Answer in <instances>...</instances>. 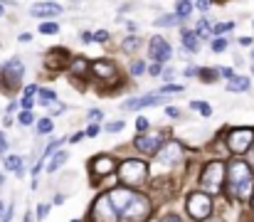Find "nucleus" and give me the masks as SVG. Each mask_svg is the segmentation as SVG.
Listing matches in <instances>:
<instances>
[{
  "instance_id": "nucleus-1",
  "label": "nucleus",
  "mask_w": 254,
  "mask_h": 222,
  "mask_svg": "<svg viewBox=\"0 0 254 222\" xmlns=\"http://www.w3.org/2000/svg\"><path fill=\"white\" fill-rule=\"evenodd\" d=\"M227 185L230 193L235 198H252L254 195V178H252V168L245 160H232L227 168Z\"/></svg>"
},
{
  "instance_id": "nucleus-2",
  "label": "nucleus",
  "mask_w": 254,
  "mask_h": 222,
  "mask_svg": "<svg viewBox=\"0 0 254 222\" xmlns=\"http://www.w3.org/2000/svg\"><path fill=\"white\" fill-rule=\"evenodd\" d=\"M227 180V165L220 163V160H210L205 168H202V178H200V185L207 195H217L222 190V183Z\"/></svg>"
},
{
  "instance_id": "nucleus-3",
  "label": "nucleus",
  "mask_w": 254,
  "mask_h": 222,
  "mask_svg": "<svg viewBox=\"0 0 254 222\" xmlns=\"http://www.w3.org/2000/svg\"><path fill=\"white\" fill-rule=\"evenodd\" d=\"M119 178L126 188H136V185H143L146 178H148V165L138 158H128L119 165Z\"/></svg>"
},
{
  "instance_id": "nucleus-4",
  "label": "nucleus",
  "mask_w": 254,
  "mask_h": 222,
  "mask_svg": "<svg viewBox=\"0 0 254 222\" xmlns=\"http://www.w3.org/2000/svg\"><path fill=\"white\" fill-rule=\"evenodd\" d=\"M185 208H188V215L195 218L197 222L212 218V198L207 193H190Z\"/></svg>"
},
{
  "instance_id": "nucleus-5",
  "label": "nucleus",
  "mask_w": 254,
  "mask_h": 222,
  "mask_svg": "<svg viewBox=\"0 0 254 222\" xmlns=\"http://www.w3.org/2000/svg\"><path fill=\"white\" fill-rule=\"evenodd\" d=\"M151 215V200L146 195H136V200L121 213V222H143Z\"/></svg>"
},
{
  "instance_id": "nucleus-6",
  "label": "nucleus",
  "mask_w": 254,
  "mask_h": 222,
  "mask_svg": "<svg viewBox=\"0 0 254 222\" xmlns=\"http://www.w3.org/2000/svg\"><path fill=\"white\" fill-rule=\"evenodd\" d=\"M252 146H254V131L252 129H235V131H230V136H227V148H230L235 155L247 153Z\"/></svg>"
},
{
  "instance_id": "nucleus-7",
  "label": "nucleus",
  "mask_w": 254,
  "mask_h": 222,
  "mask_svg": "<svg viewBox=\"0 0 254 222\" xmlns=\"http://www.w3.org/2000/svg\"><path fill=\"white\" fill-rule=\"evenodd\" d=\"M91 220L94 222H116V208L109 195H99L91 205Z\"/></svg>"
},
{
  "instance_id": "nucleus-8",
  "label": "nucleus",
  "mask_w": 254,
  "mask_h": 222,
  "mask_svg": "<svg viewBox=\"0 0 254 222\" xmlns=\"http://www.w3.org/2000/svg\"><path fill=\"white\" fill-rule=\"evenodd\" d=\"M163 146H166L163 134H143V136L136 139V148L146 155H156L158 150H163Z\"/></svg>"
},
{
  "instance_id": "nucleus-9",
  "label": "nucleus",
  "mask_w": 254,
  "mask_h": 222,
  "mask_svg": "<svg viewBox=\"0 0 254 222\" xmlns=\"http://www.w3.org/2000/svg\"><path fill=\"white\" fill-rule=\"evenodd\" d=\"M25 74V65L17 60V57H12V60H7L5 65H2V79L7 81V89H15L17 84H20V76Z\"/></svg>"
},
{
  "instance_id": "nucleus-10",
  "label": "nucleus",
  "mask_w": 254,
  "mask_h": 222,
  "mask_svg": "<svg viewBox=\"0 0 254 222\" xmlns=\"http://www.w3.org/2000/svg\"><path fill=\"white\" fill-rule=\"evenodd\" d=\"M116 170V160L111 155H94L91 163H89V173L91 175H111Z\"/></svg>"
},
{
  "instance_id": "nucleus-11",
  "label": "nucleus",
  "mask_w": 254,
  "mask_h": 222,
  "mask_svg": "<svg viewBox=\"0 0 254 222\" xmlns=\"http://www.w3.org/2000/svg\"><path fill=\"white\" fill-rule=\"evenodd\" d=\"M148 57H153L156 62H168L173 57L170 42L163 37H151V47H148Z\"/></svg>"
},
{
  "instance_id": "nucleus-12",
  "label": "nucleus",
  "mask_w": 254,
  "mask_h": 222,
  "mask_svg": "<svg viewBox=\"0 0 254 222\" xmlns=\"http://www.w3.org/2000/svg\"><path fill=\"white\" fill-rule=\"evenodd\" d=\"M67 62H69V52L64 50V47H55V50H50L47 52V57H45V67L47 70H64L67 67Z\"/></svg>"
},
{
  "instance_id": "nucleus-13",
  "label": "nucleus",
  "mask_w": 254,
  "mask_h": 222,
  "mask_svg": "<svg viewBox=\"0 0 254 222\" xmlns=\"http://www.w3.org/2000/svg\"><path fill=\"white\" fill-rule=\"evenodd\" d=\"M136 195H138V193H131L128 188H114V190L109 193V198H111V203H114V208H116L119 213H124V210L136 200Z\"/></svg>"
},
{
  "instance_id": "nucleus-14",
  "label": "nucleus",
  "mask_w": 254,
  "mask_h": 222,
  "mask_svg": "<svg viewBox=\"0 0 254 222\" xmlns=\"http://www.w3.org/2000/svg\"><path fill=\"white\" fill-rule=\"evenodd\" d=\"M168 96L166 94H146V96H138V99H128V101H124L121 106L124 109H143V106H156V104H161V101H166Z\"/></svg>"
},
{
  "instance_id": "nucleus-15",
  "label": "nucleus",
  "mask_w": 254,
  "mask_h": 222,
  "mask_svg": "<svg viewBox=\"0 0 254 222\" xmlns=\"http://www.w3.org/2000/svg\"><path fill=\"white\" fill-rule=\"evenodd\" d=\"M91 70H94V74L99 76V79H116L119 76V70H116V65L114 62H109V60H99V62H94L91 65Z\"/></svg>"
},
{
  "instance_id": "nucleus-16",
  "label": "nucleus",
  "mask_w": 254,
  "mask_h": 222,
  "mask_svg": "<svg viewBox=\"0 0 254 222\" xmlns=\"http://www.w3.org/2000/svg\"><path fill=\"white\" fill-rule=\"evenodd\" d=\"M163 163H175V160H180L183 158V146L178 144V141H168L163 150H161V155H158Z\"/></svg>"
},
{
  "instance_id": "nucleus-17",
  "label": "nucleus",
  "mask_w": 254,
  "mask_h": 222,
  "mask_svg": "<svg viewBox=\"0 0 254 222\" xmlns=\"http://www.w3.org/2000/svg\"><path fill=\"white\" fill-rule=\"evenodd\" d=\"M62 7L57 2H37L32 7V17H45V15H57Z\"/></svg>"
},
{
  "instance_id": "nucleus-18",
  "label": "nucleus",
  "mask_w": 254,
  "mask_h": 222,
  "mask_svg": "<svg viewBox=\"0 0 254 222\" xmlns=\"http://www.w3.org/2000/svg\"><path fill=\"white\" fill-rule=\"evenodd\" d=\"M180 42H183V47H185V50H190V52H197V47H200V42H197V32H190V30H185V32H183Z\"/></svg>"
},
{
  "instance_id": "nucleus-19",
  "label": "nucleus",
  "mask_w": 254,
  "mask_h": 222,
  "mask_svg": "<svg viewBox=\"0 0 254 222\" xmlns=\"http://www.w3.org/2000/svg\"><path fill=\"white\" fill-rule=\"evenodd\" d=\"M2 163H5L7 170H15V173L22 175V160H20V155H2Z\"/></svg>"
},
{
  "instance_id": "nucleus-20",
  "label": "nucleus",
  "mask_w": 254,
  "mask_h": 222,
  "mask_svg": "<svg viewBox=\"0 0 254 222\" xmlns=\"http://www.w3.org/2000/svg\"><path fill=\"white\" fill-rule=\"evenodd\" d=\"M227 89H230V91H247V89H250V79H247V76H235V79L227 84Z\"/></svg>"
},
{
  "instance_id": "nucleus-21",
  "label": "nucleus",
  "mask_w": 254,
  "mask_h": 222,
  "mask_svg": "<svg viewBox=\"0 0 254 222\" xmlns=\"http://www.w3.org/2000/svg\"><path fill=\"white\" fill-rule=\"evenodd\" d=\"M190 10H192V2H188V0H180V2L175 5V15H178L180 20H185V17L190 15Z\"/></svg>"
},
{
  "instance_id": "nucleus-22",
  "label": "nucleus",
  "mask_w": 254,
  "mask_h": 222,
  "mask_svg": "<svg viewBox=\"0 0 254 222\" xmlns=\"http://www.w3.org/2000/svg\"><path fill=\"white\" fill-rule=\"evenodd\" d=\"M86 70H89V62H86L84 57H74V60H72V72L77 74V76L84 74Z\"/></svg>"
},
{
  "instance_id": "nucleus-23",
  "label": "nucleus",
  "mask_w": 254,
  "mask_h": 222,
  "mask_svg": "<svg viewBox=\"0 0 254 222\" xmlns=\"http://www.w3.org/2000/svg\"><path fill=\"white\" fill-rule=\"evenodd\" d=\"M138 45H141V37L131 35V37H126V40H124V52H136V50H138Z\"/></svg>"
},
{
  "instance_id": "nucleus-24",
  "label": "nucleus",
  "mask_w": 254,
  "mask_h": 222,
  "mask_svg": "<svg viewBox=\"0 0 254 222\" xmlns=\"http://www.w3.org/2000/svg\"><path fill=\"white\" fill-rule=\"evenodd\" d=\"M178 22H183L178 15H166V17H158V20H156L158 27H173V25H178Z\"/></svg>"
},
{
  "instance_id": "nucleus-25",
  "label": "nucleus",
  "mask_w": 254,
  "mask_h": 222,
  "mask_svg": "<svg viewBox=\"0 0 254 222\" xmlns=\"http://www.w3.org/2000/svg\"><path fill=\"white\" fill-rule=\"evenodd\" d=\"M57 101V94L52 89H40V104H55Z\"/></svg>"
},
{
  "instance_id": "nucleus-26",
  "label": "nucleus",
  "mask_w": 254,
  "mask_h": 222,
  "mask_svg": "<svg viewBox=\"0 0 254 222\" xmlns=\"http://www.w3.org/2000/svg\"><path fill=\"white\" fill-rule=\"evenodd\" d=\"M64 160H67V153H64V150L55 153V158H52V163H50V168H47V170H50V173H55V170H57V168H60Z\"/></svg>"
},
{
  "instance_id": "nucleus-27",
  "label": "nucleus",
  "mask_w": 254,
  "mask_h": 222,
  "mask_svg": "<svg viewBox=\"0 0 254 222\" xmlns=\"http://www.w3.org/2000/svg\"><path fill=\"white\" fill-rule=\"evenodd\" d=\"M190 106H192V109H195V111H200V114H202V116H205V119H207V116H210V114H212V109H210V104H205V101H192V104H190Z\"/></svg>"
},
{
  "instance_id": "nucleus-28",
  "label": "nucleus",
  "mask_w": 254,
  "mask_h": 222,
  "mask_svg": "<svg viewBox=\"0 0 254 222\" xmlns=\"http://www.w3.org/2000/svg\"><path fill=\"white\" fill-rule=\"evenodd\" d=\"M217 74H220V70H217V72H215V70H200V79L207 81V84H212V81L217 79Z\"/></svg>"
},
{
  "instance_id": "nucleus-29",
  "label": "nucleus",
  "mask_w": 254,
  "mask_h": 222,
  "mask_svg": "<svg viewBox=\"0 0 254 222\" xmlns=\"http://www.w3.org/2000/svg\"><path fill=\"white\" fill-rule=\"evenodd\" d=\"M57 30H60L57 22H42V25H40V32H42V35H55Z\"/></svg>"
},
{
  "instance_id": "nucleus-30",
  "label": "nucleus",
  "mask_w": 254,
  "mask_h": 222,
  "mask_svg": "<svg viewBox=\"0 0 254 222\" xmlns=\"http://www.w3.org/2000/svg\"><path fill=\"white\" fill-rule=\"evenodd\" d=\"M17 121H20L22 126H30V124L35 121V116H32V111H20V116H17Z\"/></svg>"
},
{
  "instance_id": "nucleus-31",
  "label": "nucleus",
  "mask_w": 254,
  "mask_h": 222,
  "mask_svg": "<svg viewBox=\"0 0 254 222\" xmlns=\"http://www.w3.org/2000/svg\"><path fill=\"white\" fill-rule=\"evenodd\" d=\"M37 131H40V134H50V131H52V119H42V121L37 124Z\"/></svg>"
},
{
  "instance_id": "nucleus-32",
  "label": "nucleus",
  "mask_w": 254,
  "mask_h": 222,
  "mask_svg": "<svg viewBox=\"0 0 254 222\" xmlns=\"http://www.w3.org/2000/svg\"><path fill=\"white\" fill-rule=\"evenodd\" d=\"M225 47H227V40H225V37H220V40L212 42V50H215V52H222Z\"/></svg>"
},
{
  "instance_id": "nucleus-33",
  "label": "nucleus",
  "mask_w": 254,
  "mask_h": 222,
  "mask_svg": "<svg viewBox=\"0 0 254 222\" xmlns=\"http://www.w3.org/2000/svg\"><path fill=\"white\" fill-rule=\"evenodd\" d=\"M143 72H146V65H143V62H133V65H131V74L138 76V74H143Z\"/></svg>"
},
{
  "instance_id": "nucleus-34",
  "label": "nucleus",
  "mask_w": 254,
  "mask_h": 222,
  "mask_svg": "<svg viewBox=\"0 0 254 222\" xmlns=\"http://www.w3.org/2000/svg\"><path fill=\"white\" fill-rule=\"evenodd\" d=\"M47 213H50V205H45V203H42V205H37V218H40V220H45V218H47Z\"/></svg>"
},
{
  "instance_id": "nucleus-35",
  "label": "nucleus",
  "mask_w": 254,
  "mask_h": 222,
  "mask_svg": "<svg viewBox=\"0 0 254 222\" xmlns=\"http://www.w3.org/2000/svg\"><path fill=\"white\" fill-rule=\"evenodd\" d=\"M121 129H124V121H114V124L106 126V131H111V134H116V131H121Z\"/></svg>"
},
{
  "instance_id": "nucleus-36",
  "label": "nucleus",
  "mask_w": 254,
  "mask_h": 222,
  "mask_svg": "<svg viewBox=\"0 0 254 222\" xmlns=\"http://www.w3.org/2000/svg\"><path fill=\"white\" fill-rule=\"evenodd\" d=\"M94 40H96V42H106V40H109V32H106V30H99V32L94 35Z\"/></svg>"
},
{
  "instance_id": "nucleus-37",
  "label": "nucleus",
  "mask_w": 254,
  "mask_h": 222,
  "mask_svg": "<svg viewBox=\"0 0 254 222\" xmlns=\"http://www.w3.org/2000/svg\"><path fill=\"white\" fill-rule=\"evenodd\" d=\"M136 129H138V131H141V134H143V131H146V129H148V121H146V119H143V116H138V121H136Z\"/></svg>"
},
{
  "instance_id": "nucleus-38",
  "label": "nucleus",
  "mask_w": 254,
  "mask_h": 222,
  "mask_svg": "<svg viewBox=\"0 0 254 222\" xmlns=\"http://www.w3.org/2000/svg\"><path fill=\"white\" fill-rule=\"evenodd\" d=\"M232 30V22H222V25H215V32H227Z\"/></svg>"
},
{
  "instance_id": "nucleus-39",
  "label": "nucleus",
  "mask_w": 254,
  "mask_h": 222,
  "mask_svg": "<svg viewBox=\"0 0 254 222\" xmlns=\"http://www.w3.org/2000/svg\"><path fill=\"white\" fill-rule=\"evenodd\" d=\"M220 76H225V79H230V81L235 79V74H232V70H230V67H225V70H220Z\"/></svg>"
},
{
  "instance_id": "nucleus-40",
  "label": "nucleus",
  "mask_w": 254,
  "mask_h": 222,
  "mask_svg": "<svg viewBox=\"0 0 254 222\" xmlns=\"http://www.w3.org/2000/svg\"><path fill=\"white\" fill-rule=\"evenodd\" d=\"M101 116H104V114H101V111H96V109H91V111H89V119H91V121H99Z\"/></svg>"
},
{
  "instance_id": "nucleus-41",
  "label": "nucleus",
  "mask_w": 254,
  "mask_h": 222,
  "mask_svg": "<svg viewBox=\"0 0 254 222\" xmlns=\"http://www.w3.org/2000/svg\"><path fill=\"white\" fill-rule=\"evenodd\" d=\"M166 114H168L170 119H180V109H173V106H170V109L166 111Z\"/></svg>"
},
{
  "instance_id": "nucleus-42",
  "label": "nucleus",
  "mask_w": 254,
  "mask_h": 222,
  "mask_svg": "<svg viewBox=\"0 0 254 222\" xmlns=\"http://www.w3.org/2000/svg\"><path fill=\"white\" fill-rule=\"evenodd\" d=\"M60 111H64V106H62L60 101H55V104H52V114H60Z\"/></svg>"
},
{
  "instance_id": "nucleus-43",
  "label": "nucleus",
  "mask_w": 254,
  "mask_h": 222,
  "mask_svg": "<svg viewBox=\"0 0 254 222\" xmlns=\"http://www.w3.org/2000/svg\"><path fill=\"white\" fill-rule=\"evenodd\" d=\"M163 222H183V220H180L178 215H166V218H163Z\"/></svg>"
},
{
  "instance_id": "nucleus-44",
  "label": "nucleus",
  "mask_w": 254,
  "mask_h": 222,
  "mask_svg": "<svg viewBox=\"0 0 254 222\" xmlns=\"http://www.w3.org/2000/svg\"><path fill=\"white\" fill-rule=\"evenodd\" d=\"M7 148V141H5V134H0V153Z\"/></svg>"
},
{
  "instance_id": "nucleus-45",
  "label": "nucleus",
  "mask_w": 254,
  "mask_h": 222,
  "mask_svg": "<svg viewBox=\"0 0 254 222\" xmlns=\"http://www.w3.org/2000/svg\"><path fill=\"white\" fill-rule=\"evenodd\" d=\"M30 40H32L30 32H22V35H20V42H30Z\"/></svg>"
},
{
  "instance_id": "nucleus-46",
  "label": "nucleus",
  "mask_w": 254,
  "mask_h": 222,
  "mask_svg": "<svg viewBox=\"0 0 254 222\" xmlns=\"http://www.w3.org/2000/svg\"><path fill=\"white\" fill-rule=\"evenodd\" d=\"M207 7H210V2H202V0H200V2H197V10H202V12H205V10H207Z\"/></svg>"
},
{
  "instance_id": "nucleus-47",
  "label": "nucleus",
  "mask_w": 254,
  "mask_h": 222,
  "mask_svg": "<svg viewBox=\"0 0 254 222\" xmlns=\"http://www.w3.org/2000/svg\"><path fill=\"white\" fill-rule=\"evenodd\" d=\"M99 134V129L96 126H89V131H86V136H96Z\"/></svg>"
},
{
  "instance_id": "nucleus-48",
  "label": "nucleus",
  "mask_w": 254,
  "mask_h": 222,
  "mask_svg": "<svg viewBox=\"0 0 254 222\" xmlns=\"http://www.w3.org/2000/svg\"><path fill=\"white\" fill-rule=\"evenodd\" d=\"M91 40H94V35H89V32H84V35H82V42H91Z\"/></svg>"
},
{
  "instance_id": "nucleus-49",
  "label": "nucleus",
  "mask_w": 254,
  "mask_h": 222,
  "mask_svg": "<svg viewBox=\"0 0 254 222\" xmlns=\"http://www.w3.org/2000/svg\"><path fill=\"white\" fill-rule=\"evenodd\" d=\"M151 70V74H161V65H153V67H148Z\"/></svg>"
},
{
  "instance_id": "nucleus-50",
  "label": "nucleus",
  "mask_w": 254,
  "mask_h": 222,
  "mask_svg": "<svg viewBox=\"0 0 254 222\" xmlns=\"http://www.w3.org/2000/svg\"><path fill=\"white\" fill-rule=\"evenodd\" d=\"M202 222H225L222 218H217V215H212V218H207V220H202Z\"/></svg>"
},
{
  "instance_id": "nucleus-51",
  "label": "nucleus",
  "mask_w": 254,
  "mask_h": 222,
  "mask_svg": "<svg viewBox=\"0 0 254 222\" xmlns=\"http://www.w3.org/2000/svg\"><path fill=\"white\" fill-rule=\"evenodd\" d=\"M240 45H252V37H240Z\"/></svg>"
},
{
  "instance_id": "nucleus-52",
  "label": "nucleus",
  "mask_w": 254,
  "mask_h": 222,
  "mask_svg": "<svg viewBox=\"0 0 254 222\" xmlns=\"http://www.w3.org/2000/svg\"><path fill=\"white\" fill-rule=\"evenodd\" d=\"M82 139H84V134H74V136H72V144H77V141H82Z\"/></svg>"
},
{
  "instance_id": "nucleus-53",
  "label": "nucleus",
  "mask_w": 254,
  "mask_h": 222,
  "mask_svg": "<svg viewBox=\"0 0 254 222\" xmlns=\"http://www.w3.org/2000/svg\"><path fill=\"white\" fill-rule=\"evenodd\" d=\"M250 163H252V165H254V146L250 148Z\"/></svg>"
},
{
  "instance_id": "nucleus-54",
  "label": "nucleus",
  "mask_w": 254,
  "mask_h": 222,
  "mask_svg": "<svg viewBox=\"0 0 254 222\" xmlns=\"http://www.w3.org/2000/svg\"><path fill=\"white\" fill-rule=\"evenodd\" d=\"M25 222H32V220H30V215H25Z\"/></svg>"
},
{
  "instance_id": "nucleus-55",
  "label": "nucleus",
  "mask_w": 254,
  "mask_h": 222,
  "mask_svg": "<svg viewBox=\"0 0 254 222\" xmlns=\"http://www.w3.org/2000/svg\"><path fill=\"white\" fill-rule=\"evenodd\" d=\"M252 210H254V195H252Z\"/></svg>"
},
{
  "instance_id": "nucleus-56",
  "label": "nucleus",
  "mask_w": 254,
  "mask_h": 222,
  "mask_svg": "<svg viewBox=\"0 0 254 222\" xmlns=\"http://www.w3.org/2000/svg\"><path fill=\"white\" fill-rule=\"evenodd\" d=\"M0 185H2V175H0Z\"/></svg>"
},
{
  "instance_id": "nucleus-57",
  "label": "nucleus",
  "mask_w": 254,
  "mask_h": 222,
  "mask_svg": "<svg viewBox=\"0 0 254 222\" xmlns=\"http://www.w3.org/2000/svg\"><path fill=\"white\" fill-rule=\"evenodd\" d=\"M0 15H2V5H0Z\"/></svg>"
},
{
  "instance_id": "nucleus-58",
  "label": "nucleus",
  "mask_w": 254,
  "mask_h": 222,
  "mask_svg": "<svg viewBox=\"0 0 254 222\" xmlns=\"http://www.w3.org/2000/svg\"><path fill=\"white\" fill-rule=\"evenodd\" d=\"M74 222H82V220H74Z\"/></svg>"
},
{
  "instance_id": "nucleus-59",
  "label": "nucleus",
  "mask_w": 254,
  "mask_h": 222,
  "mask_svg": "<svg viewBox=\"0 0 254 222\" xmlns=\"http://www.w3.org/2000/svg\"><path fill=\"white\" fill-rule=\"evenodd\" d=\"M252 57H254V52H252Z\"/></svg>"
},
{
  "instance_id": "nucleus-60",
  "label": "nucleus",
  "mask_w": 254,
  "mask_h": 222,
  "mask_svg": "<svg viewBox=\"0 0 254 222\" xmlns=\"http://www.w3.org/2000/svg\"><path fill=\"white\" fill-rule=\"evenodd\" d=\"M252 72H254V70H252Z\"/></svg>"
}]
</instances>
